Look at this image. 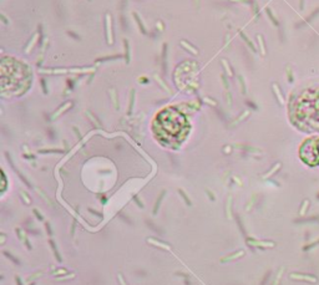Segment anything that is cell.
<instances>
[{"label":"cell","instance_id":"obj_4","mask_svg":"<svg viewBox=\"0 0 319 285\" xmlns=\"http://www.w3.org/2000/svg\"><path fill=\"white\" fill-rule=\"evenodd\" d=\"M302 162L309 167H319V137L307 138L299 147Z\"/></svg>","mask_w":319,"mask_h":285},{"label":"cell","instance_id":"obj_1","mask_svg":"<svg viewBox=\"0 0 319 285\" xmlns=\"http://www.w3.org/2000/svg\"><path fill=\"white\" fill-rule=\"evenodd\" d=\"M292 123L303 132H319V86L305 88L293 97L289 106Z\"/></svg>","mask_w":319,"mask_h":285},{"label":"cell","instance_id":"obj_3","mask_svg":"<svg viewBox=\"0 0 319 285\" xmlns=\"http://www.w3.org/2000/svg\"><path fill=\"white\" fill-rule=\"evenodd\" d=\"M31 83V71L13 57H4L0 64V86L3 95H21Z\"/></svg>","mask_w":319,"mask_h":285},{"label":"cell","instance_id":"obj_2","mask_svg":"<svg viewBox=\"0 0 319 285\" xmlns=\"http://www.w3.org/2000/svg\"><path fill=\"white\" fill-rule=\"evenodd\" d=\"M152 130L161 143L177 147L186 140L191 126L183 113L173 107H169L156 115L152 122Z\"/></svg>","mask_w":319,"mask_h":285}]
</instances>
